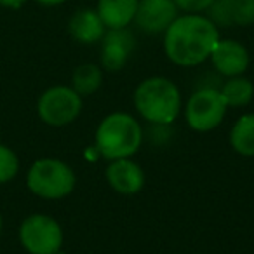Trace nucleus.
Returning a JSON list of instances; mask_svg holds the SVG:
<instances>
[{
	"mask_svg": "<svg viewBox=\"0 0 254 254\" xmlns=\"http://www.w3.org/2000/svg\"><path fill=\"white\" fill-rule=\"evenodd\" d=\"M176 9L174 0H139L136 25L150 35L162 33L176 19Z\"/></svg>",
	"mask_w": 254,
	"mask_h": 254,
	"instance_id": "nucleus-8",
	"label": "nucleus"
},
{
	"mask_svg": "<svg viewBox=\"0 0 254 254\" xmlns=\"http://www.w3.org/2000/svg\"><path fill=\"white\" fill-rule=\"evenodd\" d=\"M139 0H99L98 14L110 30L126 28L134 19Z\"/></svg>",
	"mask_w": 254,
	"mask_h": 254,
	"instance_id": "nucleus-12",
	"label": "nucleus"
},
{
	"mask_svg": "<svg viewBox=\"0 0 254 254\" xmlns=\"http://www.w3.org/2000/svg\"><path fill=\"white\" fill-rule=\"evenodd\" d=\"M37 112L47 126L61 127L71 124L82 112V96L73 87L54 85L40 94Z\"/></svg>",
	"mask_w": 254,
	"mask_h": 254,
	"instance_id": "nucleus-5",
	"label": "nucleus"
},
{
	"mask_svg": "<svg viewBox=\"0 0 254 254\" xmlns=\"http://www.w3.org/2000/svg\"><path fill=\"white\" fill-rule=\"evenodd\" d=\"M209 58L212 60L216 70L230 78L242 75L249 66L247 49L237 40H218Z\"/></svg>",
	"mask_w": 254,
	"mask_h": 254,
	"instance_id": "nucleus-9",
	"label": "nucleus"
},
{
	"mask_svg": "<svg viewBox=\"0 0 254 254\" xmlns=\"http://www.w3.org/2000/svg\"><path fill=\"white\" fill-rule=\"evenodd\" d=\"M2 228H4V219H2V214H0V235H2Z\"/></svg>",
	"mask_w": 254,
	"mask_h": 254,
	"instance_id": "nucleus-23",
	"label": "nucleus"
},
{
	"mask_svg": "<svg viewBox=\"0 0 254 254\" xmlns=\"http://www.w3.org/2000/svg\"><path fill=\"white\" fill-rule=\"evenodd\" d=\"M35 2L40 5H46V7H54V5L63 4V2H66V0H35Z\"/></svg>",
	"mask_w": 254,
	"mask_h": 254,
	"instance_id": "nucleus-22",
	"label": "nucleus"
},
{
	"mask_svg": "<svg viewBox=\"0 0 254 254\" xmlns=\"http://www.w3.org/2000/svg\"><path fill=\"white\" fill-rule=\"evenodd\" d=\"M211 21L219 26H232V0H214L209 7Z\"/></svg>",
	"mask_w": 254,
	"mask_h": 254,
	"instance_id": "nucleus-19",
	"label": "nucleus"
},
{
	"mask_svg": "<svg viewBox=\"0 0 254 254\" xmlns=\"http://www.w3.org/2000/svg\"><path fill=\"white\" fill-rule=\"evenodd\" d=\"M19 242L30 254H56L63 244V230L51 216L32 214L19 226Z\"/></svg>",
	"mask_w": 254,
	"mask_h": 254,
	"instance_id": "nucleus-6",
	"label": "nucleus"
},
{
	"mask_svg": "<svg viewBox=\"0 0 254 254\" xmlns=\"http://www.w3.org/2000/svg\"><path fill=\"white\" fill-rule=\"evenodd\" d=\"M221 96L226 106H246L254 96V85L244 77H232L221 87Z\"/></svg>",
	"mask_w": 254,
	"mask_h": 254,
	"instance_id": "nucleus-15",
	"label": "nucleus"
},
{
	"mask_svg": "<svg viewBox=\"0 0 254 254\" xmlns=\"http://www.w3.org/2000/svg\"><path fill=\"white\" fill-rule=\"evenodd\" d=\"M136 39L126 28L110 30L103 35L101 63L108 71H117L126 64L129 54L134 51Z\"/></svg>",
	"mask_w": 254,
	"mask_h": 254,
	"instance_id": "nucleus-11",
	"label": "nucleus"
},
{
	"mask_svg": "<svg viewBox=\"0 0 254 254\" xmlns=\"http://www.w3.org/2000/svg\"><path fill=\"white\" fill-rule=\"evenodd\" d=\"M230 145L239 155L254 157V113H246L233 124Z\"/></svg>",
	"mask_w": 254,
	"mask_h": 254,
	"instance_id": "nucleus-14",
	"label": "nucleus"
},
{
	"mask_svg": "<svg viewBox=\"0 0 254 254\" xmlns=\"http://www.w3.org/2000/svg\"><path fill=\"white\" fill-rule=\"evenodd\" d=\"M233 25L247 26L254 23V0H232Z\"/></svg>",
	"mask_w": 254,
	"mask_h": 254,
	"instance_id": "nucleus-18",
	"label": "nucleus"
},
{
	"mask_svg": "<svg viewBox=\"0 0 254 254\" xmlns=\"http://www.w3.org/2000/svg\"><path fill=\"white\" fill-rule=\"evenodd\" d=\"M19 173V159L12 148L0 143V185L9 183Z\"/></svg>",
	"mask_w": 254,
	"mask_h": 254,
	"instance_id": "nucleus-17",
	"label": "nucleus"
},
{
	"mask_svg": "<svg viewBox=\"0 0 254 254\" xmlns=\"http://www.w3.org/2000/svg\"><path fill=\"white\" fill-rule=\"evenodd\" d=\"M143 143V129L129 113L115 112L101 120L96 131V150L108 160L129 159Z\"/></svg>",
	"mask_w": 254,
	"mask_h": 254,
	"instance_id": "nucleus-2",
	"label": "nucleus"
},
{
	"mask_svg": "<svg viewBox=\"0 0 254 254\" xmlns=\"http://www.w3.org/2000/svg\"><path fill=\"white\" fill-rule=\"evenodd\" d=\"M134 105L139 115L155 126H169L181 108V94L176 84L164 77L143 80L134 92Z\"/></svg>",
	"mask_w": 254,
	"mask_h": 254,
	"instance_id": "nucleus-3",
	"label": "nucleus"
},
{
	"mask_svg": "<svg viewBox=\"0 0 254 254\" xmlns=\"http://www.w3.org/2000/svg\"><path fill=\"white\" fill-rule=\"evenodd\" d=\"M106 180L115 191L132 195L145 187V171L131 159H117L106 167Z\"/></svg>",
	"mask_w": 254,
	"mask_h": 254,
	"instance_id": "nucleus-10",
	"label": "nucleus"
},
{
	"mask_svg": "<svg viewBox=\"0 0 254 254\" xmlns=\"http://www.w3.org/2000/svg\"><path fill=\"white\" fill-rule=\"evenodd\" d=\"M214 0H174L176 7L183 9L187 12H200L211 7Z\"/></svg>",
	"mask_w": 254,
	"mask_h": 254,
	"instance_id": "nucleus-20",
	"label": "nucleus"
},
{
	"mask_svg": "<svg viewBox=\"0 0 254 254\" xmlns=\"http://www.w3.org/2000/svg\"><path fill=\"white\" fill-rule=\"evenodd\" d=\"M226 108L228 106L221 92L216 89H200L188 99L185 117L193 131L209 132L223 122Z\"/></svg>",
	"mask_w": 254,
	"mask_h": 254,
	"instance_id": "nucleus-7",
	"label": "nucleus"
},
{
	"mask_svg": "<svg viewBox=\"0 0 254 254\" xmlns=\"http://www.w3.org/2000/svg\"><path fill=\"white\" fill-rule=\"evenodd\" d=\"M70 35L82 44H94L105 35V25L96 11L82 9L70 19Z\"/></svg>",
	"mask_w": 254,
	"mask_h": 254,
	"instance_id": "nucleus-13",
	"label": "nucleus"
},
{
	"mask_svg": "<svg viewBox=\"0 0 254 254\" xmlns=\"http://www.w3.org/2000/svg\"><path fill=\"white\" fill-rule=\"evenodd\" d=\"M28 0H0V5L5 9H12V11H18L23 5L26 4Z\"/></svg>",
	"mask_w": 254,
	"mask_h": 254,
	"instance_id": "nucleus-21",
	"label": "nucleus"
},
{
	"mask_svg": "<svg viewBox=\"0 0 254 254\" xmlns=\"http://www.w3.org/2000/svg\"><path fill=\"white\" fill-rule=\"evenodd\" d=\"M77 178L68 164L60 159L46 157L30 166L26 173V187L33 195L47 200H60L75 190Z\"/></svg>",
	"mask_w": 254,
	"mask_h": 254,
	"instance_id": "nucleus-4",
	"label": "nucleus"
},
{
	"mask_svg": "<svg viewBox=\"0 0 254 254\" xmlns=\"http://www.w3.org/2000/svg\"><path fill=\"white\" fill-rule=\"evenodd\" d=\"M103 84V71L96 64H82L73 71L71 87L80 96L94 94Z\"/></svg>",
	"mask_w": 254,
	"mask_h": 254,
	"instance_id": "nucleus-16",
	"label": "nucleus"
},
{
	"mask_svg": "<svg viewBox=\"0 0 254 254\" xmlns=\"http://www.w3.org/2000/svg\"><path fill=\"white\" fill-rule=\"evenodd\" d=\"M219 33L209 18L187 14L176 18L166 30L164 49L173 63L180 66H197L211 56Z\"/></svg>",
	"mask_w": 254,
	"mask_h": 254,
	"instance_id": "nucleus-1",
	"label": "nucleus"
}]
</instances>
